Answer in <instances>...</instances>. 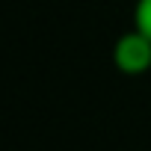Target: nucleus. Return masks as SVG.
<instances>
[{
	"instance_id": "f257e3e1",
	"label": "nucleus",
	"mask_w": 151,
	"mask_h": 151,
	"mask_svg": "<svg viewBox=\"0 0 151 151\" xmlns=\"http://www.w3.org/2000/svg\"><path fill=\"white\" fill-rule=\"evenodd\" d=\"M113 68L124 77H142L151 71V39L145 33H139L136 27L124 30L110 50Z\"/></svg>"
},
{
	"instance_id": "f03ea898",
	"label": "nucleus",
	"mask_w": 151,
	"mask_h": 151,
	"mask_svg": "<svg viewBox=\"0 0 151 151\" xmlns=\"http://www.w3.org/2000/svg\"><path fill=\"white\" fill-rule=\"evenodd\" d=\"M130 27H136L139 33H145L151 39V0H136V3H133Z\"/></svg>"
}]
</instances>
